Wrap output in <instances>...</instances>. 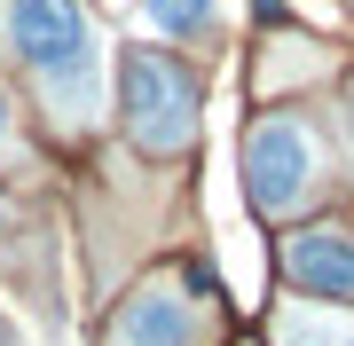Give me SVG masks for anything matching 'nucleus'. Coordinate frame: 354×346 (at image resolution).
Here are the masks:
<instances>
[{
	"label": "nucleus",
	"instance_id": "1",
	"mask_svg": "<svg viewBox=\"0 0 354 346\" xmlns=\"http://www.w3.org/2000/svg\"><path fill=\"white\" fill-rule=\"evenodd\" d=\"M0 32L8 48L24 55V71L55 95L71 118L95 110V87H102V32L79 0H0Z\"/></svg>",
	"mask_w": 354,
	"mask_h": 346
},
{
	"label": "nucleus",
	"instance_id": "2",
	"mask_svg": "<svg viewBox=\"0 0 354 346\" xmlns=\"http://www.w3.org/2000/svg\"><path fill=\"white\" fill-rule=\"evenodd\" d=\"M118 110H127V134L142 150H189L197 134V79L174 64V55L158 48H127V64H118Z\"/></svg>",
	"mask_w": 354,
	"mask_h": 346
},
{
	"label": "nucleus",
	"instance_id": "3",
	"mask_svg": "<svg viewBox=\"0 0 354 346\" xmlns=\"http://www.w3.org/2000/svg\"><path fill=\"white\" fill-rule=\"evenodd\" d=\"M315 189V134L299 118H260L244 134V197L260 213H291Z\"/></svg>",
	"mask_w": 354,
	"mask_h": 346
},
{
	"label": "nucleus",
	"instance_id": "4",
	"mask_svg": "<svg viewBox=\"0 0 354 346\" xmlns=\"http://www.w3.org/2000/svg\"><path fill=\"white\" fill-rule=\"evenodd\" d=\"M283 276L307 299H354V236H339V229L283 236Z\"/></svg>",
	"mask_w": 354,
	"mask_h": 346
},
{
	"label": "nucleus",
	"instance_id": "5",
	"mask_svg": "<svg viewBox=\"0 0 354 346\" xmlns=\"http://www.w3.org/2000/svg\"><path fill=\"white\" fill-rule=\"evenodd\" d=\"M118 346H197V315L174 291H134L118 307Z\"/></svg>",
	"mask_w": 354,
	"mask_h": 346
},
{
	"label": "nucleus",
	"instance_id": "6",
	"mask_svg": "<svg viewBox=\"0 0 354 346\" xmlns=\"http://www.w3.org/2000/svg\"><path fill=\"white\" fill-rule=\"evenodd\" d=\"M142 8H150V24L174 32V39H197L205 24H213V0H142Z\"/></svg>",
	"mask_w": 354,
	"mask_h": 346
},
{
	"label": "nucleus",
	"instance_id": "7",
	"mask_svg": "<svg viewBox=\"0 0 354 346\" xmlns=\"http://www.w3.org/2000/svg\"><path fill=\"white\" fill-rule=\"evenodd\" d=\"M299 346H354V331H323V338H299Z\"/></svg>",
	"mask_w": 354,
	"mask_h": 346
},
{
	"label": "nucleus",
	"instance_id": "8",
	"mask_svg": "<svg viewBox=\"0 0 354 346\" xmlns=\"http://www.w3.org/2000/svg\"><path fill=\"white\" fill-rule=\"evenodd\" d=\"M0 134H8V103H0Z\"/></svg>",
	"mask_w": 354,
	"mask_h": 346
}]
</instances>
